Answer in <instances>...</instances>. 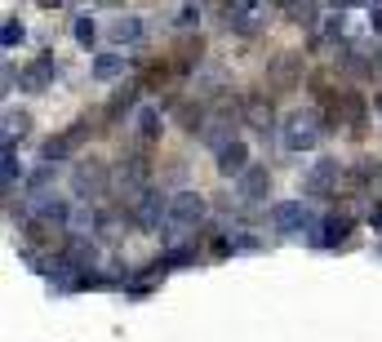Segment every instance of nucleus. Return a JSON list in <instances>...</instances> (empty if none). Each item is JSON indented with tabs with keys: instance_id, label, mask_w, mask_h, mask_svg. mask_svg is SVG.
Segmentation results:
<instances>
[{
	"instance_id": "obj_18",
	"label": "nucleus",
	"mask_w": 382,
	"mask_h": 342,
	"mask_svg": "<svg viewBox=\"0 0 382 342\" xmlns=\"http://www.w3.org/2000/svg\"><path fill=\"white\" fill-rule=\"evenodd\" d=\"M125 67H129V58H121V54L112 49V54H98L93 76H98V80H116V76H125Z\"/></svg>"
},
{
	"instance_id": "obj_12",
	"label": "nucleus",
	"mask_w": 382,
	"mask_h": 342,
	"mask_svg": "<svg viewBox=\"0 0 382 342\" xmlns=\"http://www.w3.org/2000/svg\"><path fill=\"white\" fill-rule=\"evenodd\" d=\"M298 80H303V54H280L276 63H271V71H267L271 89H293Z\"/></svg>"
},
{
	"instance_id": "obj_22",
	"label": "nucleus",
	"mask_w": 382,
	"mask_h": 342,
	"mask_svg": "<svg viewBox=\"0 0 382 342\" xmlns=\"http://www.w3.org/2000/svg\"><path fill=\"white\" fill-rule=\"evenodd\" d=\"M54 182V165H40L36 174L27 178V191H31V200H45V187Z\"/></svg>"
},
{
	"instance_id": "obj_2",
	"label": "nucleus",
	"mask_w": 382,
	"mask_h": 342,
	"mask_svg": "<svg viewBox=\"0 0 382 342\" xmlns=\"http://www.w3.org/2000/svg\"><path fill=\"white\" fill-rule=\"evenodd\" d=\"M112 187L116 195H121V209L134 218V209L142 205V195L151 191V165H147V156H138V151H129L121 165H116V174H112Z\"/></svg>"
},
{
	"instance_id": "obj_17",
	"label": "nucleus",
	"mask_w": 382,
	"mask_h": 342,
	"mask_svg": "<svg viewBox=\"0 0 382 342\" xmlns=\"http://www.w3.org/2000/svg\"><path fill=\"white\" fill-rule=\"evenodd\" d=\"M129 223H134V218H129L121 205H116V209H102V214H98V236H102V240H121Z\"/></svg>"
},
{
	"instance_id": "obj_20",
	"label": "nucleus",
	"mask_w": 382,
	"mask_h": 342,
	"mask_svg": "<svg viewBox=\"0 0 382 342\" xmlns=\"http://www.w3.org/2000/svg\"><path fill=\"white\" fill-rule=\"evenodd\" d=\"M0 125H5V151H14V138H22V133H27V112H14V107H9Z\"/></svg>"
},
{
	"instance_id": "obj_6",
	"label": "nucleus",
	"mask_w": 382,
	"mask_h": 342,
	"mask_svg": "<svg viewBox=\"0 0 382 342\" xmlns=\"http://www.w3.org/2000/svg\"><path fill=\"white\" fill-rule=\"evenodd\" d=\"M85 138H89V125H85V120H76L71 129L54 133V138H45L40 161H45V165H63V161H71V156H76L80 147H85Z\"/></svg>"
},
{
	"instance_id": "obj_29",
	"label": "nucleus",
	"mask_w": 382,
	"mask_h": 342,
	"mask_svg": "<svg viewBox=\"0 0 382 342\" xmlns=\"http://www.w3.org/2000/svg\"><path fill=\"white\" fill-rule=\"evenodd\" d=\"M369 27H374V31H382V5H374V9H369Z\"/></svg>"
},
{
	"instance_id": "obj_27",
	"label": "nucleus",
	"mask_w": 382,
	"mask_h": 342,
	"mask_svg": "<svg viewBox=\"0 0 382 342\" xmlns=\"http://www.w3.org/2000/svg\"><path fill=\"white\" fill-rule=\"evenodd\" d=\"M71 31H76L80 45H93V36H98V31H93V18H76V27H71Z\"/></svg>"
},
{
	"instance_id": "obj_28",
	"label": "nucleus",
	"mask_w": 382,
	"mask_h": 342,
	"mask_svg": "<svg viewBox=\"0 0 382 342\" xmlns=\"http://www.w3.org/2000/svg\"><path fill=\"white\" fill-rule=\"evenodd\" d=\"M200 22V5H183L178 9V27H196Z\"/></svg>"
},
{
	"instance_id": "obj_26",
	"label": "nucleus",
	"mask_w": 382,
	"mask_h": 342,
	"mask_svg": "<svg viewBox=\"0 0 382 342\" xmlns=\"http://www.w3.org/2000/svg\"><path fill=\"white\" fill-rule=\"evenodd\" d=\"M134 94H138V89H134V84H129V89H121V94H116V98H112V107H107V116H112V120H116V116H121V112H129V107H134Z\"/></svg>"
},
{
	"instance_id": "obj_7",
	"label": "nucleus",
	"mask_w": 382,
	"mask_h": 342,
	"mask_svg": "<svg viewBox=\"0 0 382 342\" xmlns=\"http://www.w3.org/2000/svg\"><path fill=\"white\" fill-rule=\"evenodd\" d=\"M267 191H271V169L267 165H249L240 178H236V200L245 205V209H254V205L267 200Z\"/></svg>"
},
{
	"instance_id": "obj_11",
	"label": "nucleus",
	"mask_w": 382,
	"mask_h": 342,
	"mask_svg": "<svg viewBox=\"0 0 382 342\" xmlns=\"http://www.w3.org/2000/svg\"><path fill=\"white\" fill-rule=\"evenodd\" d=\"M262 14H267V9H262V5H254V0H236V5H222L227 27H231V31H240V36L258 31V27H262Z\"/></svg>"
},
{
	"instance_id": "obj_10",
	"label": "nucleus",
	"mask_w": 382,
	"mask_h": 342,
	"mask_svg": "<svg viewBox=\"0 0 382 342\" xmlns=\"http://www.w3.org/2000/svg\"><path fill=\"white\" fill-rule=\"evenodd\" d=\"M338 182H342V165L325 156V161H316L312 169H307V182H303V191H307V195H329L333 187H338Z\"/></svg>"
},
{
	"instance_id": "obj_30",
	"label": "nucleus",
	"mask_w": 382,
	"mask_h": 342,
	"mask_svg": "<svg viewBox=\"0 0 382 342\" xmlns=\"http://www.w3.org/2000/svg\"><path fill=\"white\" fill-rule=\"evenodd\" d=\"M369 223H374V227H382V200L374 205V209H369Z\"/></svg>"
},
{
	"instance_id": "obj_23",
	"label": "nucleus",
	"mask_w": 382,
	"mask_h": 342,
	"mask_svg": "<svg viewBox=\"0 0 382 342\" xmlns=\"http://www.w3.org/2000/svg\"><path fill=\"white\" fill-rule=\"evenodd\" d=\"M0 174H5V191L14 195V182L22 178V165H18V156H14V151H5V156H0Z\"/></svg>"
},
{
	"instance_id": "obj_15",
	"label": "nucleus",
	"mask_w": 382,
	"mask_h": 342,
	"mask_svg": "<svg viewBox=\"0 0 382 342\" xmlns=\"http://www.w3.org/2000/svg\"><path fill=\"white\" fill-rule=\"evenodd\" d=\"M245 169H249V147L245 142H231V147L218 151V174L222 178H240Z\"/></svg>"
},
{
	"instance_id": "obj_4",
	"label": "nucleus",
	"mask_w": 382,
	"mask_h": 342,
	"mask_svg": "<svg viewBox=\"0 0 382 342\" xmlns=\"http://www.w3.org/2000/svg\"><path fill=\"white\" fill-rule=\"evenodd\" d=\"M245 125V112H240V103H231V98H222L218 107L205 116V125H200V142L213 147V156L222 151V147H231V142H240L236 138V129Z\"/></svg>"
},
{
	"instance_id": "obj_19",
	"label": "nucleus",
	"mask_w": 382,
	"mask_h": 342,
	"mask_svg": "<svg viewBox=\"0 0 382 342\" xmlns=\"http://www.w3.org/2000/svg\"><path fill=\"white\" fill-rule=\"evenodd\" d=\"M112 40L116 45H138L142 40V18H121V22H112Z\"/></svg>"
},
{
	"instance_id": "obj_14",
	"label": "nucleus",
	"mask_w": 382,
	"mask_h": 342,
	"mask_svg": "<svg viewBox=\"0 0 382 342\" xmlns=\"http://www.w3.org/2000/svg\"><path fill=\"white\" fill-rule=\"evenodd\" d=\"M134 138L142 147H151V142H160V107H151V103H142L138 112H134Z\"/></svg>"
},
{
	"instance_id": "obj_24",
	"label": "nucleus",
	"mask_w": 382,
	"mask_h": 342,
	"mask_svg": "<svg viewBox=\"0 0 382 342\" xmlns=\"http://www.w3.org/2000/svg\"><path fill=\"white\" fill-rule=\"evenodd\" d=\"M284 14H289V18H298V27H316L320 5H284Z\"/></svg>"
},
{
	"instance_id": "obj_13",
	"label": "nucleus",
	"mask_w": 382,
	"mask_h": 342,
	"mask_svg": "<svg viewBox=\"0 0 382 342\" xmlns=\"http://www.w3.org/2000/svg\"><path fill=\"white\" fill-rule=\"evenodd\" d=\"M54 76H58V63H54V54H40V58H36V63H31V67L18 76V84H22L27 94H40V89H45V84H49Z\"/></svg>"
},
{
	"instance_id": "obj_16",
	"label": "nucleus",
	"mask_w": 382,
	"mask_h": 342,
	"mask_svg": "<svg viewBox=\"0 0 382 342\" xmlns=\"http://www.w3.org/2000/svg\"><path fill=\"white\" fill-rule=\"evenodd\" d=\"M347 231H351V218H347V214H329L325 223H320V236H316V244H320V249H333V244H338L342 236H347Z\"/></svg>"
},
{
	"instance_id": "obj_25",
	"label": "nucleus",
	"mask_w": 382,
	"mask_h": 342,
	"mask_svg": "<svg viewBox=\"0 0 382 342\" xmlns=\"http://www.w3.org/2000/svg\"><path fill=\"white\" fill-rule=\"evenodd\" d=\"M22 36H27V31H22V22L5 18V27H0V45H5V49H14V45H22Z\"/></svg>"
},
{
	"instance_id": "obj_3",
	"label": "nucleus",
	"mask_w": 382,
	"mask_h": 342,
	"mask_svg": "<svg viewBox=\"0 0 382 342\" xmlns=\"http://www.w3.org/2000/svg\"><path fill=\"white\" fill-rule=\"evenodd\" d=\"M325 133V120H320L316 107H293L289 116L280 120V147L284 151H312Z\"/></svg>"
},
{
	"instance_id": "obj_21",
	"label": "nucleus",
	"mask_w": 382,
	"mask_h": 342,
	"mask_svg": "<svg viewBox=\"0 0 382 342\" xmlns=\"http://www.w3.org/2000/svg\"><path fill=\"white\" fill-rule=\"evenodd\" d=\"M222 71L218 67H205V71H200V76H196V84H191V89H196V98H209L213 89H222Z\"/></svg>"
},
{
	"instance_id": "obj_9",
	"label": "nucleus",
	"mask_w": 382,
	"mask_h": 342,
	"mask_svg": "<svg viewBox=\"0 0 382 342\" xmlns=\"http://www.w3.org/2000/svg\"><path fill=\"white\" fill-rule=\"evenodd\" d=\"M165 218H169V195H160L156 187H151L147 195H142V205L134 209V227H142V231H160Z\"/></svg>"
},
{
	"instance_id": "obj_5",
	"label": "nucleus",
	"mask_w": 382,
	"mask_h": 342,
	"mask_svg": "<svg viewBox=\"0 0 382 342\" xmlns=\"http://www.w3.org/2000/svg\"><path fill=\"white\" fill-rule=\"evenodd\" d=\"M112 187V169H107L102 161H80V165H71V195L76 200H98V195Z\"/></svg>"
},
{
	"instance_id": "obj_1",
	"label": "nucleus",
	"mask_w": 382,
	"mask_h": 342,
	"mask_svg": "<svg viewBox=\"0 0 382 342\" xmlns=\"http://www.w3.org/2000/svg\"><path fill=\"white\" fill-rule=\"evenodd\" d=\"M200 223H205V195L200 191H178V195H169V218H165V227H160V240L169 244V249H178V244H187L200 231Z\"/></svg>"
},
{
	"instance_id": "obj_8",
	"label": "nucleus",
	"mask_w": 382,
	"mask_h": 342,
	"mask_svg": "<svg viewBox=\"0 0 382 342\" xmlns=\"http://www.w3.org/2000/svg\"><path fill=\"white\" fill-rule=\"evenodd\" d=\"M240 112H245V125L254 129V133H262V138L276 129V107H271L267 94H245L240 98Z\"/></svg>"
}]
</instances>
